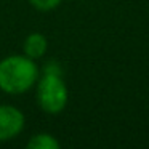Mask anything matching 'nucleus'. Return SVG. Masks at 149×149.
Returning <instances> with one entry per match:
<instances>
[{"instance_id": "6", "label": "nucleus", "mask_w": 149, "mask_h": 149, "mask_svg": "<svg viewBox=\"0 0 149 149\" xmlns=\"http://www.w3.org/2000/svg\"><path fill=\"white\" fill-rule=\"evenodd\" d=\"M61 2L63 0H29V3L39 11H52L58 8Z\"/></svg>"}, {"instance_id": "2", "label": "nucleus", "mask_w": 149, "mask_h": 149, "mask_svg": "<svg viewBox=\"0 0 149 149\" xmlns=\"http://www.w3.org/2000/svg\"><path fill=\"white\" fill-rule=\"evenodd\" d=\"M36 98L39 107L45 114H61L69 100V91L63 74L40 72V77L36 84Z\"/></svg>"}, {"instance_id": "1", "label": "nucleus", "mask_w": 149, "mask_h": 149, "mask_svg": "<svg viewBox=\"0 0 149 149\" xmlns=\"http://www.w3.org/2000/svg\"><path fill=\"white\" fill-rule=\"evenodd\" d=\"M40 69L36 59L26 55H11L0 61V90L8 95H23L36 87Z\"/></svg>"}, {"instance_id": "4", "label": "nucleus", "mask_w": 149, "mask_h": 149, "mask_svg": "<svg viewBox=\"0 0 149 149\" xmlns=\"http://www.w3.org/2000/svg\"><path fill=\"white\" fill-rule=\"evenodd\" d=\"M47 50H48V40H47V37L40 32L29 34V36L26 37V40H24V43H23L24 55L32 58V59H36V61L40 58H43Z\"/></svg>"}, {"instance_id": "3", "label": "nucleus", "mask_w": 149, "mask_h": 149, "mask_svg": "<svg viewBox=\"0 0 149 149\" xmlns=\"http://www.w3.org/2000/svg\"><path fill=\"white\" fill-rule=\"evenodd\" d=\"M26 117L11 104H0V143L16 138L24 128Z\"/></svg>"}, {"instance_id": "5", "label": "nucleus", "mask_w": 149, "mask_h": 149, "mask_svg": "<svg viewBox=\"0 0 149 149\" xmlns=\"http://www.w3.org/2000/svg\"><path fill=\"white\" fill-rule=\"evenodd\" d=\"M29 149H59V141L50 133H37L27 141Z\"/></svg>"}, {"instance_id": "7", "label": "nucleus", "mask_w": 149, "mask_h": 149, "mask_svg": "<svg viewBox=\"0 0 149 149\" xmlns=\"http://www.w3.org/2000/svg\"><path fill=\"white\" fill-rule=\"evenodd\" d=\"M40 72H50V74H63V69H61V64H59L58 61L52 59V61H48L45 66H43Z\"/></svg>"}]
</instances>
